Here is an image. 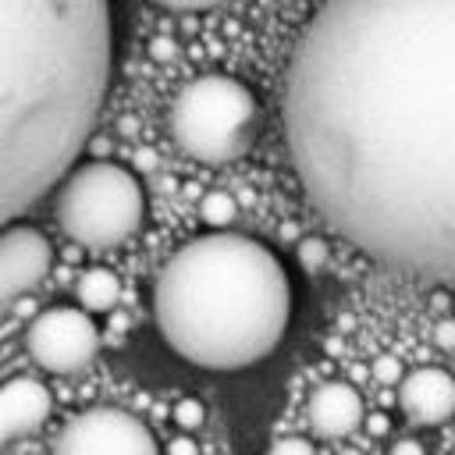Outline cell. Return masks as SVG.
<instances>
[{
  "label": "cell",
  "instance_id": "obj_1",
  "mask_svg": "<svg viewBox=\"0 0 455 455\" xmlns=\"http://www.w3.org/2000/svg\"><path fill=\"white\" fill-rule=\"evenodd\" d=\"M281 124L327 228L395 274L455 281V0H323Z\"/></svg>",
  "mask_w": 455,
  "mask_h": 455
},
{
  "label": "cell",
  "instance_id": "obj_2",
  "mask_svg": "<svg viewBox=\"0 0 455 455\" xmlns=\"http://www.w3.org/2000/svg\"><path fill=\"white\" fill-rule=\"evenodd\" d=\"M0 217L36 206L92 139L114 71L110 0H0Z\"/></svg>",
  "mask_w": 455,
  "mask_h": 455
},
{
  "label": "cell",
  "instance_id": "obj_3",
  "mask_svg": "<svg viewBox=\"0 0 455 455\" xmlns=\"http://www.w3.org/2000/svg\"><path fill=\"white\" fill-rule=\"evenodd\" d=\"M291 281L256 238L206 231L160 267L153 320L164 345L199 370H242L267 359L288 331Z\"/></svg>",
  "mask_w": 455,
  "mask_h": 455
},
{
  "label": "cell",
  "instance_id": "obj_4",
  "mask_svg": "<svg viewBox=\"0 0 455 455\" xmlns=\"http://www.w3.org/2000/svg\"><path fill=\"white\" fill-rule=\"evenodd\" d=\"M259 100L231 75H199L171 103L167 128L174 146L199 164H231L259 135Z\"/></svg>",
  "mask_w": 455,
  "mask_h": 455
},
{
  "label": "cell",
  "instance_id": "obj_5",
  "mask_svg": "<svg viewBox=\"0 0 455 455\" xmlns=\"http://www.w3.org/2000/svg\"><path fill=\"white\" fill-rule=\"evenodd\" d=\"M53 217L71 242L85 249H114L142 228L146 192L128 167L96 156L64 178Z\"/></svg>",
  "mask_w": 455,
  "mask_h": 455
},
{
  "label": "cell",
  "instance_id": "obj_6",
  "mask_svg": "<svg viewBox=\"0 0 455 455\" xmlns=\"http://www.w3.org/2000/svg\"><path fill=\"white\" fill-rule=\"evenodd\" d=\"M25 352L50 373H78L100 352V327L85 306H50L28 323Z\"/></svg>",
  "mask_w": 455,
  "mask_h": 455
},
{
  "label": "cell",
  "instance_id": "obj_7",
  "mask_svg": "<svg viewBox=\"0 0 455 455\" xmlns=\"http://www.w3.org/2000/svg\"><path fill=\"white\" fill-rule=\"evenodd\" d=\"M53 451L60 455H153L160 451L149 427L117 409V405H92L82 409L64 423V430L53 437Z\"/></svg>",
  "mask_w": 455,
  "mask_h": 455
},
{
  "label": "cell",
  "instance_id": "obj_8",
  "mask_svg": "<svg viewBox=\"0 0 455 455\" xmlns=\"http://www.w3.org/2000/svg\"><path fill=\"white\" fill-rule=\"evenodd\" d=\"M53 263V249L43 231L11 220L0 242V302L11 306L21 295H28Z\"/></svg>",
  "mask_w": 455,
  "mask_h": 455
},
{
  "label": "cell",
  "instance_id": "obj_9",
  "mask_svg": "<svg viewBox=\"0 0 455 455\" xmlns=\"http://www.w3.org/2000/svg\"><path fill=\"white\" fill-rule=\"evenodd\" d=\"M402 412L419 427H441L455 416V377L441 366H419L398 384Z\"/></svg>",
  "mask_w": 455,
  "mask_h": 455
},
{
  "label": "cell",
  "instance_id": "obj_10",
  "mask_svg": "<svg viewBox=\"0 0 455 455\" xmlns=\"http://www.w3.org/2000/svg\"><path fill=\"white\" fill-rule=\"evenodd\" d=\"M53 398L36 377H11L0 387V444H14L46 423Z\"/></svg>",
  "mask_w": 455,
  "mask_h": 455
},
{
  "label": "cell",
  "instance_id": "obj_11",
  "mask_svg": "<svg viewBox=\"0 0 455 455\" xmlns=\"http://www.w3.org/2000/svg\"><path fill=\"white\" fill-rule=\"evenodd\" d=\"M363 398L352 384L345 380H327L320 384L309 402H306V423L316 437L323 441H334V437H345L352 434L359 423H363Z\"/></svg>",
  "mask_w": 455,
  "mask_h": 455
},
{
  "label": "cell",
  "instance_id": "obj_12",
  "mask_svg": "<svg viewBox=\"0 0 455 455\" xmlns=\"http://www.w3.org/2000/svg\"><path fill=\"white\" fill-rule=\"evenodd\" d=\"M75 295H78V302H82L89 313H103V309H114V302H117V295H121V281H117V274L107 270V267H89V270L78 277Z\"/></svg>",
  "mask_w": 455,
  "mask_h": 455
},
{
  "label": "cell",
  "instance_id": "obj_13",
  "mask_svg": "<svg viewBox=\"0 0 455 455\" xmlns=\"http://www.w3.org/2000/svg\"><path fill=\"white\" fill-rule=\"evenodd\" d=\"M199 217H203V224H210V228H228V224L238 217V203H235L231 192L213 188V192L203 196V203H199Z\"/></svg>",
  "mask_w": 455,
  "mask_h": 455
},
{
  "label": "cell",
  "instance_id": "obj_14",
  "mask_svg": "<svg viewBox=\"0 0 455 455\" xmlns=\"http://www.w3.org/2000/svg\"><path fill=\"white\" fill-rule=\"evenodd\" d=\"M295 256H299V263H302V270H309V274H316V270H323L327 267V256H331V245L323 242V238H302L299 242V249H295Z\"/></svg>",
  "mask_w": 455,
  "mask_h": 455
},
{
  "label": "cell",
  "instance_id": "obj_15",
  "mask_svg": "<svg viewBox=\"0 0 455 455\" xmlns=\"http://www.w3.org/2000/svg\"><path fill=\"white\" fill-rule=\"evenodd\" d=\"M171 416H174V423H178L181 430H196V427H203L206 409H203L199 398H178V405L171 409Z\"/></svg>",
  "mask_w": 455,
  "mask_h": 455
},
{
  "label": "cell",
  "instance_id": "obj_16",
  "mask_svg": "<svg viewBox=\"0 0 455 455\" xmlns=\"http://www.w3.org/2000/svg\"><path fill=\"white\" fill-rule=\"evenodd\" d=\"M370 373H373V380H377V384H402V377H405V373H402V359H398V355H377Z\"/></svg>",
  "mask_w": 455,
  "mask_h": 455
},
{
  "label": "cell",
  "instance_id": "obj_17",
  "mask_svg": "<svg viewBox=\"0 0 455 455\" xmlns=\"http://www.w3.org/2000/svg\"><path fill=\"white\" fill-rule=\"evenodd\" d=\"M274 455H309L313 451V441L309 437H277L270 444Z\"/></svg>",
  "mask_w": 455,
  "mask_h": 455
},
{
  "label": "cell",
  "instance_id": "obj_18",
  "mask_svg": "<svg viewBox=\"0 0 455 455\" xmlns=\"http://www.w3.org/2000/svg\"><path fill=\"white\" fill-rule=\"evenodd\" d=\"M160 7H171V11H213L220 7L224 0H153Z\"/></svg>",
  "mask_w": 455,
  "mask_h": 455
},
{
  "label": "cell",
  "instance_id": "obj_19",
  "mask_svg": "<svg viewBox=\"0 0 455 455\" xmlns=\"http://www.w3.org/2000/svg\"><path fill=\"white\" fill-rule=\"evenodd\" d=\"M434 341H437V348H444V352L455 348V316H444V320L434 327Z\"/></svg>",
  "mask_w": 455,
  "mask_h": 455
},
{
  "label": "cell",
  "instance_id": "obj_20",
  "mask_svg": "<svg viewBox=\"0 0 455 455\" xmlns=\"http://www.w3.org/2000/svg\"><path fill=\"white\" fill-rule=\"evenodd\" d=\"M149 53H153V60H174L178 57V43L171 36H156L149 43Z\"/></svg>",
  "mask_w": 455,
  "mask_h": 455
},
{
  "label": "cell",
  "instance_id": "obj_21",
  "mask_svg": "<svg viewBox=\"0 0 455 455\" xmlns=\"http://www.w3.org/2000/svg\"><path fill=\"white\" fill-rule=\"evenodd\" d=\"M363 423H366V434H373V437H387V430H391V423H387L384 412H370Z\"/></svg>",
  "mask_w": 455,
  "mask_h": 455
},
{
  "label": "cell",
  "instance_id": "obj_22",
  "mask_svg": "<svg viewBox=\"0 0 455 455\" xmlns=\"http://www.w3.org/2000/svg\"><path fill=\"white\" fill-rule=\"evenodd\" d=\"M391 455H423V444L419 441H395Z\"/></svg>",
  "mask_w": 455,
  "mask_h": 455
},
{
  "label": "cell",
  "instance_id": "obj_23",
  "mask_svg": "<svg viewBox=\"0 0 455 455\" xmlns=\"http://www.w3.org/2000/svg\"><path fill=\"white\" fill-rule=\"evenodd\" d=\"M89 149H92V156H100V160H107V149H110V139H103V135H92V139H89Z\"/></svg>",
  "mask_w": 455,
  "mask_h": 455
},
{
  "label": "cell",
  "instance_id": "obj_24",
  "mask_svg": "<svg viewBox=\"0 0 455 455\" xmlns=\"http://www.w3.org/2000/svg\"><path fill=\"white\" fill-rule=\"evenodd\" d=\"M167 451L174 455V451H199V444L192 441V437H174L171 444H167Z\"/></svg>",
  "mask_w": 455,
  "mask_h": 455
},
{
  "label": "cell",
  "instance_id": "obj_25",
  "mask_svg": "<svg viewBox=\"0 0 455 455\" xmlns=\"http://www.w3.org/2000/svg\"><path fill=\"white\" fill-rule=\"evenodd\" d=\"M135 164H139V167H153V164H156V156H153L149 149H146V153L139 149V153H135Z\"/></svg>",
  "mask_w": 455,
  "mask_h": 455
}]
</instances>
